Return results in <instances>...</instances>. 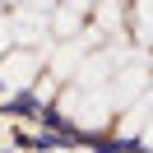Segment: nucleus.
<instances>
[{"label": "nucleus", "mask_w": 153, "mask_h": 153, "mask_svg": "<svg viewBox=\"0 0 153 153\" xmlns=\"http://www.w3.org/2000/svg\"><path fill=\"white\" fill-rule=\"evenodd\" d=\"M134 19H139V33L153 42V0H134Z\"/></svg>", "instance_id": "8"}, {"label": "nucleus", "mask_w": 153, "mask_h": 153, "mask_svg": "<svg viewBox=\"0 0 153 153\" xmlns=\"http://www.w3.org/2000/svg\"><path fill=\"white\" fill-rule=\"evenodd\" d=\"M60 5H70V10H79V14H88V10L97 5V0H60Z\"/></svg>", "instance_id": "11"}, {"label": "nucleus", "mask_w": 153, "mask_h": 153, "mask_svg": "<svg viewBox=\"0 0 153 153\" xmlns=\"http://www.w3.org/2000/svg\"><path fill=\"white\" fill-rule=\"evenodd\" d=\"M79 19H84V14L70 10V5H56V10H51V28L65 33V37H70V33H79Z\"/></svg>", "instance_id": "7"}, {"label": "nucleus", "mask_w": 153, "mask_h": 153, "mask_svg": "<svg viewBox=\"0 0 153 153\" xmlns=\"http://www.w3.org/2000/svg\"><path fill=\"white\" fill-rule=\"evenodd\" d=\"M93 10H97V28L111 33V28H121V19H125V0H97Z\"/></svg>", "instance_id": "6"}, {"label": "nucleus", "mask_w": 153, "mask_h": 153, "mask_svg": "<svg viewBox=\"0 0 153 153\" xmlns=\"http://www.w3.org/2000/svg\"><path fill=\"white\" fill-rule=\"evenodd\" d=\"M153 116V93H144L134 107H125V116H121V125H116V134L121 139H134V134H144V121Z\"/></svg>", "instance_id": "4"}, {"label": "nucleus", "mask_w": 153, "mask_h": 153, "mask_svg": "<svg viewBox=\"0 0 153 153\" xmlns=\"http://www.w3.org/2000/svg\"><path fill=\"white\" fill-rule=\"evenodd\" d=\"M84 60H88V47H84V42H65V47H60L56 51V74H70V70H74V74H79V65H84Z\"/></svg>", "instance_id": "5"}, {"label": "nucleus", "mask_w": 153, "mask_h": 153, "mask_svg": "<svg viewBox=\"0 0 153 153\" xmlns=\"http://www.w3.org/2000/svg\"><path fill=\"white\" fill-rule=\"evenodd\" d=\"M19 10H28V14H37V19H47V14L56 10V0H19Z\"/></svg>", "instance_id": "9"}, {"label": "nucleus", "mask_w": 153, "mask_h": 153, "mask_svg": "<svg viewBox=\"0 0 153 153\" xmlns=\"http://www.w3.org/2000/svg\"><path fill=\"white\" fill-rule=\"evenodd\" d=\"M42 60H47V51H10L0 60V93H19V88L37 84Z\"/></svg>", "instance_id": "3"}, {"label": "nucleus", "mask_w": 153, "mask_h": 153, "mask_svg": "<svg viewBox=\"0 0 153 153\" xmlns=\"http://www.w3.org/2000/svg\"><path fill=\"white\" fill-rule=\"evenodd\" d=\"M10 47H14V33H10V19L0 14V60L10 56Z\"/></svg>", "instance_id": "10"}, {"label": "nucleus", "mask_w": 153, "mask_h": 153, "mask_svg": "<svg viewBox=\"0 0 153 153\" xmlns=\"http://www.w3.org/2000/svg\"><path fill=\"white\" fill-rule=\"evenodd\" d=\"M139 139H144V144H149V149H153V125H149V130H144V134H139Z\"/></svg>", "instance_id": "12"}, {"label": "nucleus", "mask_w": 153, "mask_h": 153, "mask_svg": "<svg viewBox=\"0 0 153 153\" xmlns=\"http://www.w3.org/2000/svg\"><path fill=\"white\" fill-rule=\"evenodd\" d=\"M149 93V70H144V60H125V70H116L111 79H107V97H111V107H134L139 97Z\"/></svg>", "instance_id": "2"}, {"label": "nucleus", "mask_w": 153, "mask_h": 153, "mask_svg": "<svg viewBox=\"0 0 153 153\" xmlns=\"http://www.w3.org/2000/svg\"><path fill=\"white\" fill-rule=\"evenodd\" d=\"M60 111L74 125H84V130H97V125H107V116H111V97H107V88H70V93L60 97Z\"/></svg>", "instance_id": "1"}]
</instances>
